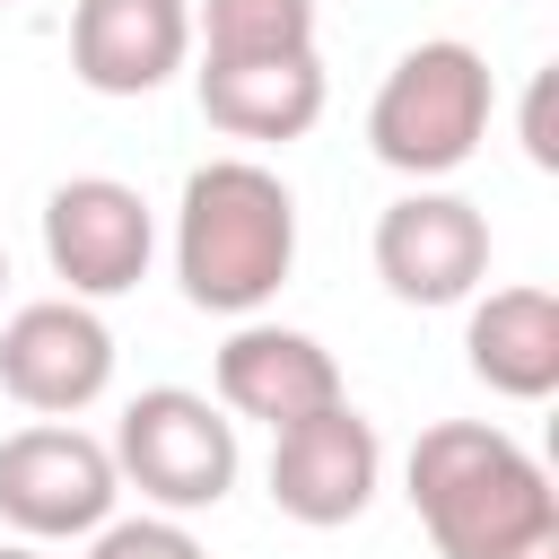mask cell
<instances>
[{"label":"cell","instance_id":"cell-18","mask_svg":"<svg viewBox=\"0 0 559 559\" xmlns=\"http://www.w3.org/2000/svg\"><path fill=\"white\" fill-rule=\"evenodd\" d=\"M0 559H44V542H0Z\"/></svg>","mask_w":559,"mask_h":559},{"label":"cell","instance_id":"cell-14","mask_svg":"<svg viewBox=\"0 0 559 559\" xmlns=\"http://www.w3.org/2000/svg\"><path fill=\"white\" fill-rule=\"evenodd\" d=\"M201 61H271L314 52V0H201L192 9Z\"/></svg>","mask_w":559,"mask_h":559},{"label":"cell","instance_id":"cell-4","mask_svg":"<svg viewBox=\"0 0 559 559\" xmlns=\"http://www.w3.org/2000/svg\"><path fill=\"white\" fill-rule=\"evenodd\" d=\"M114 472L122 489H140L157 515H210L236 472H245V445H236V419L192 393V384H148L122 402L114 419Z\"/></svg>","mask_w":559,"mask_h":559},{"label":"cell","instance_id":"cell-20","mask_svg":"<svg viewBox=\"0 0 559 559\" xmlns=\"http://www.w3.org/2000/svg\"><path fill=\"white\" fill-rule=\"evenodd\" d=\"M0 9H9V0H0Z\"/></svg>","mask_w":559,"mask_h":559},{"label":"cell","instance_id":"cell-10","mask_svg":"<svg viewBox=\"0 0 559 559\" xmlns=\"http://www.w3.org/2000/svg\"><path fill=\"white\" fill-rule=\"evenodd\" d=\"M210 384H218V411H227V419L288 428V419L341 402V358H332L314 332H297V323H262V314H245V323L218 341Z\"/></svg>","mask_w":559,"mask_h":559},{"label":"cell","instance_id":"cell-6","mask_svg":"<svg viewBox=\"0 0 559 559\" xmlns=\"http://www.w3.org/2000/svg\"><path fill=\"white\" fill-rule=\"evenodd\" d=\"M44 262L61 297H122L157 262V210L122 175H70L44 192Z\"/></svg>","mask_w":559,"mask_h":559},{"label":"cell","instance_id":"cell-16","mask_svg":"<svg viewBox=\"0 0 559 559\" xmlns=\"http://www.w3.org/2000/svg\"><path fill=\"white\" fill-rule=\"evenodd\" d=\"M524 148H533V166H559V140H550V70L533 79V105H524Z\"/></svg>","mask_w":559,"mask_h":559},{"label":"cell","instance_id":"cell-9","mask_svg":"<svg viewBox=\"0 0 559 559\" xmlns=\"http://www.w3.org/2000/svg\"><path fill=\"white\" fill-rule=\"evenodd\" d=\"M114 384V332L87 297H35L0 323V393L35 419H79Z\"/></svg>","mask_w":559,"mask_h":559},{"label":"cell","instance_id":"cell-19","mask_svg":"<svg viewBox=\"0 0 559 559\" xmlns=\"http://www.w3.org/2000/svg\"><path fill=\"white\" fill-rule=\"evenodd\" d=\"M0 297H9V245H0Z\"/></svg>","mask_w":559,"mask_h":559},{"label":"cell","instance_id":"cell-11","mask_svg":"<svg viewBox=\"0 0 559 559\" xmlns=\"http://www.w3.org/2000/svg\"><path fill=\"white\" fill-rule=\"evenodd\" d=\"M192 61V0H79L70 70L87 96H157Z\"/></svg>","mask_w":559,"mask_h":559},{"label":"cell","instance_id":"cell-8","mask_svg":"<svg viewBox=\"0 0 559 559\" xmlns=\"http://www.w3.org/2000/svg\"><path fill=\"white\" fill-rule=\"evenodd\" d=\"M376 280L402 306H463V297H480V280H489V210L445 192V183H419V192L384 201V218H376Z\"/></svg>","mask_w":559,"mask_h":559},{"label":"cell","instance_id":"cell-13","mask_svg":"<svg viewBox=\"0 0 559 559\" xmlns=\"http://www.w3.org/2000/svg\"><path fill=\"white\" fill-rule=\"evenodd\" d=\"M192 96L210 114V131L227 140H306L323 122V52H271V61H201Z\"/></svg>","mask_w":559,"mask_h":559},{"label":"cell","instance_id":"cell-12","mask_svg":"<svg viewBox=\"0 0 559 559\" xmlns=\"http://www.w3.org/2000/svg\"><path fill=\"white\" fill-rule=\"evenodd\" d=\"M463 367L498 393V402H550L559 393V297L542 280L463 297Z\"/></svg>","mask_w":559,"mask_h":559},{"label":"cell","instance_id":"cell-2","mask_svg":"<svg viewBox=\"0 0 559 559\" xmlns=\"http://www.w3.org/2000/svg\"><path fill=\"white\" fill-rule=\"evenodd\" d=\"M297 271V192L262 157H210L175 201V280L201 314H262Z\"/></svg>","mask_w":559,"mask_h":559},{"label":"cell","instance_id":"cell-7","mask_svg":"<svg viewBox=\"0 0 559 559\" xmlns=\"http://www.w3.org/2000/svg\"><path fill=\"white\" fill-rule=\"evenodd\" d=\"M384 480V445H376V419L341 402L271 428V507L306 533H332V524H358L367 498Z\"/></svg>","mask_w":559,"mask_h":559},{"label":"cell","instance_id":"cell-5","mask_svg":"<svg viewBox=\"0 0 559 559\" xmlns=\"http://www.w3.org/2000/svg\"><path fill=\"white\" fill-rule=\"evenodd\" d=\"M122 498L114 445L79 419H35L0 437V524L17 542H87Z\"/></svg>","mask_w":559,"mask_h":559},{"label":"cell","instance_id":"cell-3","mask_svg":"<svg viewBox=\"0 0 559 559\" xmlns=\"http://www.w3.org/2000/svg\"><path fill=\"white\" fill-rule=\"evenodd\" d=\"M489 114H498L489 61L463 35H428L384 70V87L367 105V148H376V166H393L411 183H445L489 140Z\"/></svg>","mask_w":559,"mask_h":559},{"label":"cell","instance_id":"cell-15","mask_svg":"<svg viewBox=\"0 0 559 559\" xmlns=\"http://www.w3.org/2000/svg\"><path fill=\"white\" fill-rule=\"evenodd\" d=\"M87 559H210L201 542H192V524L183 515H105L96 533H87Z\"/></svg>","mask_w":559,"mask_h":559},{"label":"cell","instance_id":"cell-17","mask_svg":"<svg viewBox=\"0 0 559 559\" xmlns=\"http://www.w3.org/2000/svg\"><path fill=\"white\" fill-rule=\"evenodd\" d=\"M507 559H559V533H542V542H524V550H507Z\"/></svg>","mask_w":559,"mask_h":559},{"label":"cell","instance_id":"cell-1","mask_svg":"<svg viewBox=\"0 0 559 559\" xmlns=\"http://www.w3.org/2000/svg\"><path fill=\"white\" fill-rule=\"evenodd\" d=\"M402 489H411V515L428 524L437 559H507V550L559 533V489H550L542 454L489 419L419 428Z\"/></svg>","mask_w":559,"mask_h":559}]
</instances>
